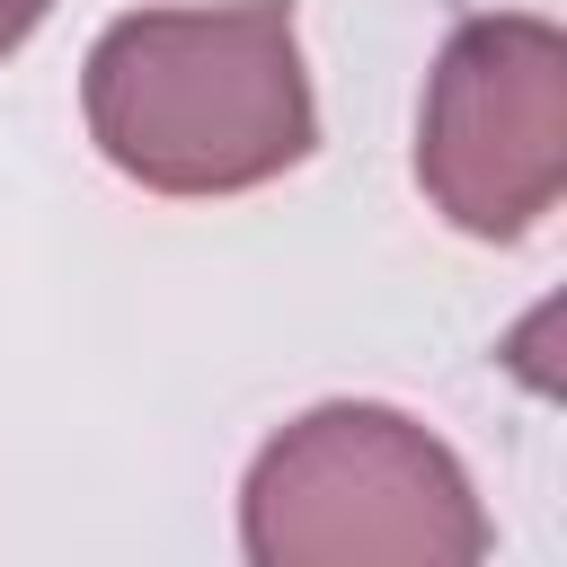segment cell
I'll list each match as a JSON object with an SVG mask.
<instances>
[{
  "label": "cell",
  "instance_id": "obj_1",
  "mask_svg": "<svg viewBox=\"0 0 567 567\" xmlns=\"http://www.w3.org/2000/svg\"><path fill=\"white\" fill-rule=\"evenodd\" d=\"M80 115L115 177L151 195H248L310 159L319 106L292 0L133 9L80 62Z\"/></svg>",
  "mask_w": 567,
  "mask_h": 567
},
{
  "label": "cell",
  "instance_id": "obj_2",
  "mask_svg": "<svg viewBox=\"0 0 567 567\" xmlns=\"http://www.w3.org/2000/svg\"><path fill=\"white\" fill-rule=\"evenodd\" d=\"M487 540L470 470L372 399L292 416L239 487V549L257 567H470Z\"/></svg>",
  "mask_w": 567,
  "mask_h": 567
},
{
  "label": "cell",
  "instance_id": "obj_3",
  "mask_svg": "<svg viewBox=\"0 0 567 567\" xmlns=\"http://www.w3.org/2000/svg\"><path fill=\"white\" fill-rule=\"evenodd\" d=\"M416 186L470 239H523L567 186V35L496 9L461 18L425 71Z\"/></svg>",
  "mask_w": 567,
  "mask_h": 567
},
{
  "label": "cell",
  "instance_id": "obj_4",
  "mask_svg": "<svg viewBox=\"0 0 567 567\" xmlns=\"http://www.w3.org/2000/svg\"><path fill=\"white\" fill-rule=\"evenodd\" d=\"M44 9H53V0H0V62H9V53L44 27Z\"/></svg>",
  "mask_w": 567,
  "mask_h": 567
}]
</instances>
